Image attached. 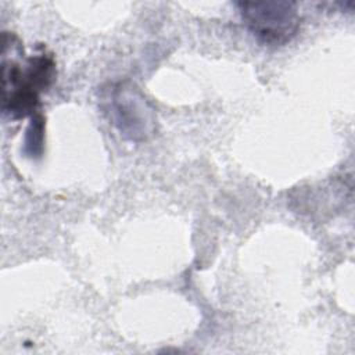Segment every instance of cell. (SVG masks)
<instances>
[{
    "label": "cell",
    "mask_w": 355,
    "mask_h": 355,
    "mask_svg": "<svg viewBox=\"0 0 355 355\" xmlns=\"http://www.w3.org/2000/svg\"><path fill=\"white\" fill-rule=\"evenodd\" d=\"M1 53V110L10 119H22L36 112L39 94L50 87L55 76L51 55L39 53L29 57L21 67L24 54L21 43L14 35L4 33Z\"/></svg>",
    "instance_id": "1"
},
{
    "label": "cell",
    "mask_w": 355,
    "mask_h": 355,
    "mask_svg": "<svg viewBox=\"0 0 355 355\" xmlns=\"http://www.w3.org/2000/svg\"><path fill=\"white\" fill-rule=\"evenodd\" d=\"M103 107L112 125L130 141H146L157 132V114L141 90L130 82L110 86L103 96Z\"/></svg>",
    "instance_id": "2"
},
{
    "label": "cell",
    "mask_w": 355,
    "mask_h": 355,
    "mask_svg": "<svg viewBox=\"0 0 355 355\" xmlns=\"http://www.w3.org/2000/svg\"><path fill=\"white\" fill-rule=\"evenodd\" d=\"M236 6L248 32L265 46H283L300 29L301 17L294 1H239Z\"/></svg>",
    "instance_id": "3"
},
{
    "label": "cell",
    "mask_w": 355,
    "mask_h": 355,
    "mask_svg": "<svg viewBox=\"0 0 355 355\" xmlns=\"http://www.w3.org/2000/svg\"><path fill=\"white\" fill-rule=\"evenodd\" d=\"M43 150V118L42 115L32 116L29 129L25 137V153L31 157L40 155Z\"/></svg>",
    "instance_id": "4"
}]
</instances>
